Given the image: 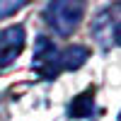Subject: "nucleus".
<instances>
[{
    "label": "nucleus",
    "instance_id": "f03ea898",
    "mask_svg": "<svg viewBox=\"0 0 121 121\" xmlns=\"http://www.w3.org/2000/svg\"><path fill=\"white\" fill-rule=\"evenodd\" d=\"M85 7H87L85 0H48L44 19L58 36H70L82 22Z\"/></svg>",
    "mask_w": 121,
    "mask_h": 121
},
{
    "label": "nucleus",
    "instance_id": "f257e3e1",
    "mask_svg": "<svg viewBox=\"0 0 121 121\" xmlns=\"http://www.w3.org/2000/svg\"><path fill=\"white\" fill-rule=\"evenodd\" d=\"M90 58V48L87 46H65V48H58L51 39L46 36H39L36 39V46H34V70L41 78L46 80H53L65 70H78L80 65Z\"/></svg>",
    "mask_w": 121,
    "mask_h": 121
},
{
    "label": "nucleus",
    "instance_id": "20e7f679",
    "mask_svg": "<svg viewBox=\"0 0 121 121\" xmlns=\"http://www.w3.org/2000/svg\"><path fill=\"white\" fill-rule=\"evenodd\" d=\"M24 41H27V34H24L22 24L7 27L0 32V68H7L15 63L24 48Z\"/></svg>",
    "mask_w": 121,
    "mask_h": 121
},
{
    "label": "nucleus",
    "instance_id": "39448f33",
    "mask_svg": "<svg viewBox=\"0 0 121 121\" xmlns=\"http://www.w3.org/2000/svg\"><path fill=\"white\" fill-rule=\"evenodd\" d=\"M68 114L73 119H90L95 114V90L90 87L85 92H80L78 97L70 99V107H68Z\"/></svg>",
    "mask_w": 121,
    "mask_h": 121
},
{
    "label": "nucleus",
    "instance_id": "423d86ee",
    "mask_svg": "<svg viewBox=\"0 0 121 121\" xmlns=\"http://www.w3.org/2000/svg\"><path fill=\"white\" fill-rule=\"evenodd\" d=\"M27 5V0H0V19L12 17L15 12H19Z\"/></svg>",
    "mask_w": 121,
    "mask_h": 121
},
{
    "label": "nucleus",
    "instance_id": "7ed1b4c3",
    "mask_svg": "<svg viewBox=\"0 0 121 121\" xmlns=\"http://www.w3.org/2000/svg\"><path fill=\"white\" fill-rule=\"evenodd\" d=\"M92 36L102 48L121 46V3L104 7L92 22Z\"/></svg>",
    "mask_w": 121,
    "mask_h": 121
}]
</instances>
